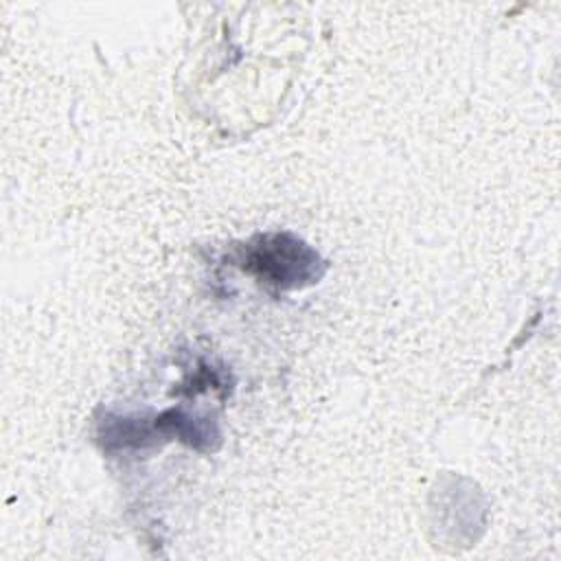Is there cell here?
<instances>
[{
  "instance_id": "obj_1",
  "label": "cell",
  "mask_w": 561,
  "mask_h": 561,
  "mask_svg": "<svg viewBox=\"0 0 561 561\" xmlns=\"http://www.w3.org/2000/svg\"><path fill=\"white\" fill-rule=\"evenodd\" d=\"M237 265L261 283L278 289H296L316 283L324 263L318 252L289 232L259 234L237 252Z\"/></svg>"
}]
</instances>
